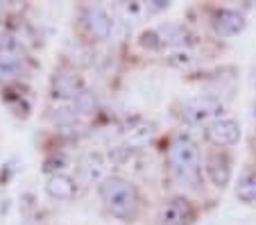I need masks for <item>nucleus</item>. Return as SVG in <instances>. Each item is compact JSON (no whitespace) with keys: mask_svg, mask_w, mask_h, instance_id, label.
Returning a JSON list of instances; mask_svg holds the SVG:
<instances>
[{"mask_svg":"<svg viewBox=\"0 0 256 225\" xmlns=\"http://www.w3.org/2000/svg\"><path fill=\"white\" fill-rule=\"evenodd\" d=\"M182 118L190 125H202V123H213L218 118H222L224 103L218 96H195V98L186 100L182 105Z\"/></svg>","mask_w":256,"mask_h":225,"instance_id":"3","label":"nucleus"},{"mask_svg":"<svg viewBox=\"0 0 256 225\" xmlns=\"http://www.w3.org/2000/svg\"><path fill=\"white\" fill-rule=\"evenodd\" d=\"M168 166L182 180H193L200 171V150L188 137H177L168 146Z\"/></svg>","mask_w":256,"mask_h":225,"instance_id":"2","label":"nucleus"},{"mask_svg":"<svg viewBox=\"0 0 256 225\" xmlns=\"http://www.w3.org/2000/svg\"><path fill=\"white\" fill-rule=\"evenodd\" d=\"M25 55L10 32L0 30V78H16L23 73Z\"/></svg>","mask_w":256,"mask_h":225,"instance_id":"5","label":"nucleus"},{"mask_svg":"<svg viewBox=\"0 0 256 225\" xmlns=\"http://www.w3.org/2000/svg\"><path fill=\"white\" fill-rule=\"evenodd\" d=\"M245 14L238 10H220L213 19V30L220 37H236L245 30Z\"/></svg>","mask_w":256,"mask_h":225,"instance_id":"10","label":"nucleus"},{"mask_svg":"<svg viewBox=\"0 0 256 225\" xmlns=\"http://www.w3.org/2000/svg\"><path fill=\"white\" fill-rule=\"evenodd\" d=\"M100 198L106 209L122 220L136 218V214L140 209V196H138V191H136V186L116 175L102 180Z\"/></svg>","mask_w":256,"mask_h":225,"instance_id":"1","label":"nucleus"},{"mask_svg":"<svg viewBox=\"0 0 256 225\" xmlns=\"http://www.w3.org/2000/svg\"><path fill=\"white\" fill-rule=\"evenodd\" d=\"M188 41L190 32L179 23H164L156 30L140 35V44L148 48H177V46H186Z\"/></svg>","mask_w":256,"mask_h":225,"instance_id":"4","label":"nucleus"},{"mask_svg":"<svg viewBox=\"0 0 256 225\" xmlns=\"http://www.w3.org/2000/svg\"><path fill=\"white\" fill-rule=\"evenodd\" d=\"M46 191L54 200H70L75 196V180L66 173H54L46 182Z\"/></svg>","mask_w":256,"mask_h":225,"instance_id":"12","label":"nucleus"},{"mask_svg":"<svg viewBox=\"0 0 256 225\" xmlns=\"http://www.w3.org/2000/svg\"><path fill=\"white\" fill-rule=\"evenodd\" d=\"M254 121H256V103H254Z\"/></svg>","mask_w":256,"mask_h":225,"instance_id":"16","label":"nucleus"},{"mask_svg":"<svg viewBox=\"0 0 256 225\" xmlns=\"http://www.w3.org/2000/svg\"><path fill=\"white\" fill-rule=\"evenodd\" d=\"M204 137H206L208 143L218 148L224 146H234L240 139V125L234 118H218V121L208 123L206 130H204Z\"/></svg>","mask_w":256,"mask_h":225,"instance_id":"7","label":"nucleus"},{"mask_svg":"<svg viewBox=\"0 0 256 225\" xmlns=\"http://www.w3.org/2000/svg\"><path fill=\"white\" fill-rule=\"evenodd\" d=\"M75 109H78V114H91L96 112V96L88 91H82L75 98Z\"/></svg>","mask_w":256,"mask_h":225,"instance_id":"14","label":"nucleus"},{"mask_svg":"<svg viewBox=\"0 0 256 225\" xmlns=\"http://www.w3.org/2000/svg\"><path fill=\"white\" fill-rule=\"evenodd\" d=\"M236 196L245 205H254L256 202V171L242 173V177L238 180V186H236Z\"/></svg>","mask_w":256,"mask_h":225,"instance_id":"13","label":"nucleus"},{"mask_svg":"<svg viewBox=\"0 0 256 225\" xmlns=\"http://www.w3.org/2000/svg\"><path fill=\"white\" fill-rule=\"evenodd\" d=\"M84 25H86L88 35L96 37V39H106V37L112 35V19H109V14H106L102 7L98 5H88L86 10H84V16H82Z\"/></svg>","mask_w":256,"mask_h":225,"instance_id":"9","label":"nucleus"},{"mask_svg":"<svg viewBox=\"0 0 256 225\" xmlns=\"http://www.w3.org/2000/svg\"><path fill=\"white\" fill-rule=\"evenodd\" d=\"M150 137H152V127L150 125H138V127H134V130L127 134V139H132V143H143V141H148Z\"/></svg>","mask_w":256,"mask_h":225,"instance_id":"15","label":"nucleus"},{"mask_svg":"<svg viewBox=\"0 0 256 225\" xmlns=\"http://www.w3.org/2000/svg\"><path fill=\"white\" fill-rule=\"evenodd\" d=\"M206 173L213 184L224 189L232 182V159L227 152H211L206 159Z\"/></svg>","mask_w":256,"mask_h":225,"instance_id":"11","label":"nucleus"},{"mask_svg":"<svg viewBox=\"0 0 256 225\" xmlns=\"http://www.w3.org/2000/svg\"><path fill=\"white\" fill-rule=\"evenodd\" d=\"M193 220H195V207L184 196L170 198L159 211L161 225H190Z\"/></svg>","mask_w":256,"mask_h":225,"instance_id":"6","label":"nucleus"},{"mask_svg":"<svg viewBox=\"0 0 256 225\" xmlns=\"http://www.w3.org/2000/svg\"><path fill=\"white\" fill-rule=\"evenodd\" d=\"M84 91V82L80 78V73L70 69H62L54 73L52 78V93L59 98H78Z\"/></svg>","mask_w":256,"mask_h":225,"instance_id":"8","label":"nucleus"}]
</instances>
